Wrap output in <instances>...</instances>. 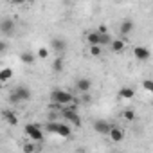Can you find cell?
Instances as JSON below:
<instances>
[{"label":"cell","instance_id":"obj_5","mask_svg":"<svg viewBox=\"0 0 153 153\" xmlns=\"http://www.w3.org/2000/svg\"><path fill=\"white\" fill-rule=\"evenodd\" d=\"M24 130H25V135L31 140H34V142H42L43 140V130L38 124H25Z\"/></svg>","mask_w":153,"mask_h":153},{"label":"cell","instance_id":"obj_25","mask_svg":"<svg viewBox=\"0 0 153 153\" xmlns=\"http://www.w3.org/2000/svg\"><path fill=\"white\" fill-rule=\"evenodd\" d=\"M142 87H144L148 92L153 94V79H144V81H142Z\"/></svg>","mask_w":153,"mask_h":153},{"label":"cell","instance_id":"obj_24","mask_svg":"<svg viewBox=\"0 0 153 153\" xmlns=\"http://www.w3.org/2000/svg\"><path fill=\"white\" fill-rule=\"evenodd\" d=\"M22 151H24V153H34V144L25 142V144L22 146Z\"/></svg>","mask_w":153,"mask_h":153},{"label":"cell","instance_id":"obj_19","mask_svg":"<svg viewBox=\"0 0 153 153\" xmlns=\"http://www.w3.org/2000/svg\"><path fill=\"white\" fill-rule=\"evenodd\" d=\"M52 70L54 72H63V58L61 56H56L54 61H52Z\"/></svg>","mask_w":153,"mask_h":153},{"label":"cell","instance_id":"obj_14","mask_svg":"<svg viewBox=\"0 0 153 153\" xmlns=\"http://www.w3.org/2000/svg\"><path fill=\"white\" fill-rule=\"evenodd\" d=\"M117 96H119L121 99H133V96H135V90H133L131 87H121Z\"/></svg>","mask_w":153,"mask_h":153},{"label":"cell","instance_id":"obj_20","mask_svg":"<svg viewBox=\"0 0 153 153\" xmlns=\"http://www.w3.org/2000/svg\"><path fill=\"white\" fill-rule=\"evenodd\" d=\"M123 119H124V121H133V119H135V112H133L131 108L123 110Z\"/></svg>","mask_w":153,"mask_h":153},{"label":"cell","instance_id":"obj_21","mask_svg":"<svg viewBox=\"0 0 153 153\" xmlns=\"http://www.w3.org/2000/svg\"><path fill=\"white\" fill-rule=\"evenodd\" d=\"M112 42H114V40H112L110 34H101V47H103V45H112Z\"/></svg>","mask_w":153,"mask_h":153},{"label":"cell","instance_id":"obj_12","mask_svg":"<svg viewBox=\"0 0 153 153\" xmlns=\"http://www.w3.org/2000/svg\"><path fill=\"white\" fill-rule=\"evenodd\" d=\"M51 49L58 54V56H61L63 54V51L67 49V45H65V42L63 40H58V38H54L52 42H51Z\"/></svg>","mask_w":153,"mask_h":153},{"label":"cell","instance_id":"obj_1","mask_svg":"<svg viewBox=\"0 0 153 153\" xmlns=\"http://www.w3.org/2000/svg\"><path fill=\"white\" fill-rule=\"evenodd\" d=\"M61 117L67 121V123H70L72 126H81V119H79V115H78V103H72L70 106H65L63 110H61Z\"/></svg>","mask_w":153,"mask_h":153},{"label":"cell","instance_id":"obj_22","mask_svg":"<svg viewBox=\"0 0 153 153\" xmlns=\"http://www.w3.org/2000/svg\"><path fill=\"white\" fill-rule=\"evenodd\" d=\"M36 56H38V58H42V59L49 58V49H45V47H40V49H38V52H36Z\"/></svg>","mask_w":153,"mask_h":153},{"label":"cell","instance_id":"obj_16","mask_svg":"<svg viewBox=\"0 0 153 153\" xmlns=\"http://www.w3.org/2000/svg\"><path fill=\"white\" fill-rule=\"evenodd\" d=\"M11 78H13V70L9 67H6V68L0 70V81H2V83H7Z\"/></svg>","mask_w":153,"mask_h":153},{"label":"cell","instance_id":"obj_23","mask_svg":"<svg viewBox=\"0 0 153 153\" xmlns=\"http://www.w3.org/2000/svg\"><path fill=\"white\" fill-rule=\"evenodd\" d=\"M101 51H103V47H99V45H96V47H90V56L97 58V56H101Z\"/></svg>","mask_w":153,"mask_h":153},{"label":"cell","instance_id":"obj_11","mask_svg":"<svg viewBox=\"0 0 153 153\" xmlns=\"http://www.w3.org/2000/svg\"><path fill=\"white\" fill-rule=\"evenodd\" d=\"M87 43H88L90 47H96V45H99V47H101V34H99L97 31L88 33V34H87Z\"/></svg>","mask_w":153,"mask_h":153},{"label":"cell","instance_id":"obj_9","mask_svg":"<svg viewBox=\"0 0 153 153\" xmlns=\"http://www.w3.org/2000/svg\"><path fill=\"white\" fill-rule=\"evenodd\" d=\"M133 27H135L133 20H130V18H124V20L121 22V25H119V31H121V34H123V36H128V34H131Z\"/></svg>","mask_w":153,"mask_h":153},{"label":"cell","instance_id":"obj_18","mask_svg":"<svg viewBox=\"0 0 153 153\" xmlns=\"http://www.w3.org/2000/svg\"><path fill=\"white\" fill-rule=\"evenodd\" d=\"M4 119H6L11 126H16V124H18V117H16L13 112H9V110H4Z\"/></svg>","mask_w":153,"mask_h":153},{"label":"cell","instance_id":"obj_15","mask_svg":"<svg viewBox=\"0 0 153 153\" xmlns=\"http://www.w3.org/2000/svg\"><path fill=\"white\" fill-rule=\"evenodd\" d=\"M124 47H126V42H124L123 38L114 40V42H112V45H110V49H112L114 52H123V51H124Z\"/></svg>","mask_w":153,"mask_h":153},{"label":"cell","instance_id":"obj_2","mask_svg":"<svg viewBox=\"0 0 153 153\" xmlns=\"http://www.w3.org/2000/svg\"><path fill=\"white\" fill-rule=\"evenodd\" d=\"M51 99H52V103H56L59 106H70L72 103H78V99L70 92H65V90H52Z\"/></svg>","mask_w":153,"mask_h":153},{"label":"cell","instance_id":"obj_28","mask_svg":"<svg viewBox=\"0 0 153 153\" xmlns=\"http://www.w3.org/2000/svg\"><path fill=\"white\" fill-rule=\"evenodd\" d=\"M112 153H119V151H112Z\"/></svg>","mask_w":153,"mask_h":153},{"label":"cell","instance_id":"obj_27","mask_svg":"<svg viewBox=\"0 0 153 153\" xmlns=\"http://www.w3.org/2000/svg\"><path fill=\"white\" fill-rule=\"evenodd\" d=\"M81 101H83V103H90V101H92L90 94H83V96H81Z\"/></svg>","mask_w":153,"mask_h":153},{"label":"cell","instance_id":"obj_4","mask_svg":"<svg viewBox=\"0 0 153 153\" xmlns=\"http://www.w3.org/2000/svg\"><path fill=\"white\" fill-rule=\"evenodd\" d=\"M31 99V90L24 85H18L11 90L9 94V101L11 103H24V101H29Z\"/></svg>","mask_w":153,"mask_h":153},{"label":"cell","instance_id":"obj_6","mask_svg":"<svg viewBox=\"0 0 153 153\" xmlns=\"http://www.w3.org/2000/svg\"><path fill=\"white\" fill-rule=\"evenodd\" d=\"M94 130L99 133V135H110V130H112V124L105 119H96L94 121Z\"/></svg>","mask_w":153,"mask_h":153},{"label":"cell","instance_id":"obj_10","mask_svg":"<svg viewBox=\"0 0 153 153\" xmlns=\"http://www.w3.org/2000/svg\"><path fill=\"white\" fill-rule=\"evenodd\" d=\"M13 29H15V22L11 18H4L0 22V31H2V34H11Z\"/></svg>","mask_w":153,"mask_h":153},{"label":"cell","instance_id":"obj_17","mask_svg":"<svg viewBox=\"0 0 153 153\" xmlns=\"http://www.w3.org/2000/svg\"><path fill=\"white\" fill-rule=\"evenodd\" d=\"M34 59H36V56L33 54V52H29V51H24L22 54H20V61L22 63H34Z\"/></svg>","mask_w":153,"mask_h":153},{"label":"cell","instance_id":"obj_3","mask_svg":"<svg viewBox=\"0 0 153 153\" xmlns=\"http://www.w3.org/2000/svg\"><path fill=\"white\" fill-rule=\"evenodd\" d=\"M45 130L51 131V133H56L59 137H65V139L72 135V128L68 124H63V123H58V121H49L45 124Z\"/></svg>","mask_w":153,"mask_h":153},{"label":"cell","instance_id":"obj_26","mask_svg":"<svg viewBox=\"0 0 153 153\" xmlns=\"http://www.w3.org/2000/svg\"><path fill=\"white\" fill-rule=\"evenodd\" d=\"M97 33H99V34H108V27H106V25H99V27H97Z\"/></svg>","mask_w":153,"mask_h":153},{"label":"cell","instance_id":"obj_7","mask_svg":"<svg viewBox=\"0 0 153 153\" xmlns=\"http://www.w3.org/2000/svg\"><path fill=\"white\" fill-rule=\"evenodd\" d=\"M133 56L139 61H146V59L151 58V52H149V49H146L142 45H137V47H133Z\"/></svg>","mask_w":153,"mask_h":153},{"label":"cell","instance_id":"obj_8","mask_svg":"<svg viewBox=\"0 0 153 153\" xmlns=\"http://www.w3.org/2000/svg\"><path fill=\"white\" fill-rule=\"evenodd\" d=\"M76 88H78L81 94H88V90L92 88V81L88 78H79L76 81Z\"/></svg>","mask_w":153,"mask_h":153},{"label":"cell","instance_id":"obj_13","mask_svg":"<svg viewBox=\"0 0 153 153\" xmlns=\"http://www.w3.org/2000/svg\"><path fill=\"white\" fill-rule=\"evenodd\" d=\"M108 137H110L114 142H121V140L124 139V131H123V128H119V126H112Z\"/></svg>","mask_w":153,"mask_h":153}]
</instances>
